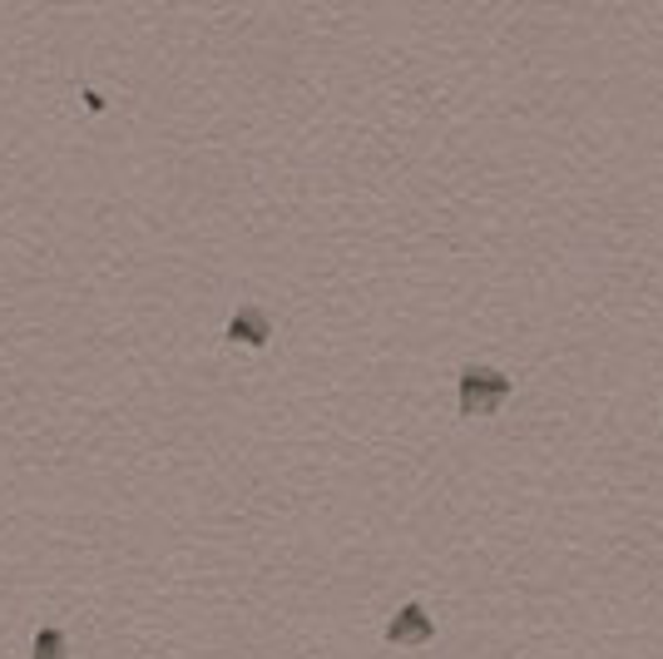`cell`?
Returning <instances> with one entry per match:
<instances>
[{"instance_id": "1", "label": "cell", "mask_w": 663, "mask_h": 659, "mask_svg": "<svg viewBox=\"0 0 663 659\" xmlns=\"http://www.w3.org/2000/svg\"><path fill=\"white\" fill-rule=\"evenodd\" d=\"M510 397V377L486 363L461 367V382H456V402H461V417H490L500 412Z\"/></svg>"}, {"instance_id": "2", "label": "cell", "mask_w": 663, "mask_h": 659, "mask_svg": "<svg viewBox=\"0 0 663 659\" xmlns=\"http://www.w3.org/2000/svg\"><path fill=\"white\" fill-rule=\"evenodd\" d=\"M387 640L391 645H426V640H436V625H431V615H426V605L421 600H406L397 615L387 620Z\"/></svg>"}, {"instance_id": "3", "label": "cell", "mask_w": 663, "mask_h": 659, "mask_svg": "<svg viewBox=\"0 0 663 659\" xmlns=\"http://www.w3.org/2000/svg\"><path fill=\"white\" fill-rule=\"evenodd\" d=\"M267 337H273V323H267V313H263V307H248V303H243L238 313H233V323H228V343H233V347H263Z\"/></svg>"}, {"instance_id": "4", "label": "cell", "mask_w": 663, "mask_h": 659, "mask_svg": "<svg viewBox=\"0 0 663 659\" xmlns=\"http://www.w3.org/2000/svg\"><path fill=\"white\" fill-rule=\"evenodd\" d=\"M30 659H70V650H65V635L55 630V625H45V630L35 635V655Z\"/></svg>"}]
</instances>
